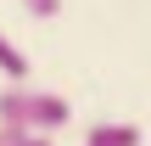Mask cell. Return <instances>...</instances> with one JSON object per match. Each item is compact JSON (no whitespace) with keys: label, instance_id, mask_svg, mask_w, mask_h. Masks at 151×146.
<instances>
[{"label":"cell","instance_id":"6da1fadb","mask_svg":"<svg viewBox=\"0 0 151 146\" xmlns=\"http://www.w3.org/2000/svg\"><path fill=\"white\" fill-rule=\"evenodd\" d=\"M73 118V107L56 90H28V84H6L0 90V124L22 129V135H50Z\"/></svg>","mask_w":151,"mask_h":146},{"label":"cell","instance_id":"7a4b0ae2","mask_svg":"<svg viewBox=\"0 0 151 146\" xmlns=\"http://www.w3.org/2000/svg\"><path fill=\"white\" fill-rule=\"evenodd\" d=\"M84 146H140V129L134 124H95L84 135Z\"/></svg>","mask_w":151,"mask_h":146},{"label":"cell","instance_id":"3957f363","mask_svg":"<svg viewBox=\"0 0 151 146\" xmlns=\"http://www.w3.org/2000/svg\"><path fill=\"white\" fill-rule=\"evenodd\" d=\"M0 73H6L11 84H22V79H28V56H22V51H17L6 34H0Z\"/></svg>","mask_w":151,"mask_h":146},{"label":"cell","instance_id":"277c9868","mask_svg":"<svg viewBox=\"0 0 151 146\" xmlns=\"http://www.w3.org/2000/svg\"><path fill=\"white\" fill-rule=\"evenodd\" d=\"M22 6H28L34 17H56V11H62V0H22Z\"/></svg>","mask_w":151,"mask_h":146},{"label":"cell","instance_id":"5b68a950","mask_svg":"<svg viewBox=\"0 0 151 146\" xmlns=\"http://www.w3.org/2000/svg\"><path fill=\"white\" fill-rule=\"evenodd\" d=\"M22 141H28L22 129H11V124H0V146H22Z\"/></svg>","mask_w":151,"mask_h":146},{"label":"cell","instance_id":"8992f818","mask_svg":"<svg viewBox=\"0 0 151 146\" xmlns=\"http://www.w3.org/2000/svg\"><path fill=\"white\" fill-rule=\"evenodd\" d=\"M22 146H50V135H28V141H22Z\"/></svg>","mask_w":151,"mask_h":146}]
</instances>
